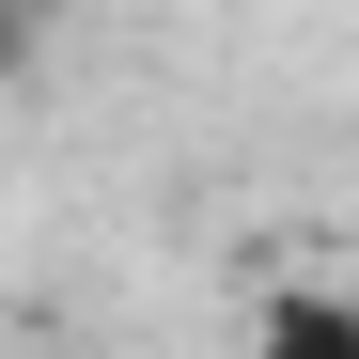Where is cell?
<instances>
[{
  "mask_svg": "<svg viewBox=\"0 0 359 359\" xmlns=\"http://www.w3.org/2000/svg\"><path fill=\"white\" fill-rule=\"evenodd\" d=\"M250 359H359V297H344V281H297V297H266Z\"/></svg>",
  "mask_w": 359,
  "mask_h": 359,
  "instance_id": "6da1fadb",
  "label": "cell"
}]
</instances>
